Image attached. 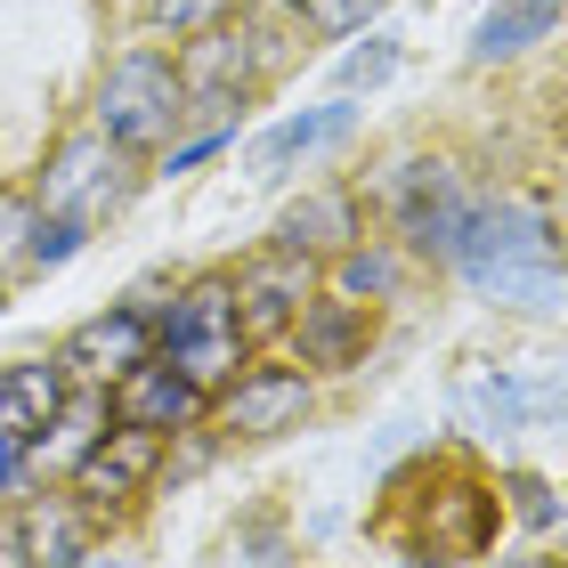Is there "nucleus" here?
<instances>
[{
  "label": "nucleus",
  "instance_id": "f257e3e1",
  "mask_svg": "<svg viewBox=\"0 0 568 568\" xmlns=\"http://www.w3.org/2000/svg\"><path fill=\"white\" fill-rule=\"evenodd\" d=\"M455 276H471L504 308H552L560 301V236L536 195H471Z\"/></svg>",
  "mask_w": 568,
  "mask_h": 568
},
{
  "label": "nucleus",
  "instance_id": "f03ea898",
  "mask_svg": "<svg viewBox=\"0 0 568 568\" xmlns=\"http://www.w3.org/2000/svg\"><path fill=\"white\" fill-rule=\"evenodd\" d=\"M366 195H374V203H390L406 261L455 268V252H463V220H471V195H479V187L447 163V154H398V163H382V171L366 179Z\"/></svg>",
  "mask_w": 568,
  "mask_h": 568
},
{
  "label": "nucleus",
  "instance_id": "7ed1b4c3",
  "mask_svg": "<svg viewBox=\"0 0 568 568\" xmlns=\"http://www.w3.org/2000/svg\"><path fill=\"white\" fill-rule=\"evenodd\" d=\"M154 357H163L171 374H187L203 398L227 390V382L252 366V333L236 317V276L179 284V301L163 308V325H154Z\"/></svg>",
  "mask_w": 568,
  "mask_h": 568
},
{
  "label": "nucleus",
  "instance_id": "20e7f679",
  "mask_svg": "<svg viewBox=\"0 0 568 568\" xmlns=\"http://www.w3.org/2000/svg\"><path fill=\"white\" fill-rule=\"evenodd\" d=\"M90 131H106L122 154H154L187 131V82H179V58L163 49H131V58L106 65L90 106Z\"/></svg>",
  "mask_w": 568,
  "mask_h": 568
},
{
  "label": "nucleus",
  "instance_id": "39448f33",
  "mask_svg": "<svg viewBox=\"0 0 568 568\" xmlns=\"http://www.w3.org/2000/svg\"><path fill=\"white\" fill-rule=\"evenodd\" d=\"M131 187H139L131 154H122L106 131H73V139L49 146L33 203H41L49 220H82V227H98L106 212H122V203H131Z\"/></svg>",
  "mask_w": 568,
  "mask_h": 568
},
{
  "label": "nucleus",
  "instance_id": "423d86ee",
  "mask_svg": "<svg viewBox=\"0 0 568 568\" xmlns=\"http://www.w3.org/2000/svg\"><path fill=\"white\" fill-rule=\"evenodd\" d=\"M171 438L163 430H139V423H114V430H98L82 455H73V471H65V496L90 511H114V504H131L139 487L154 479V463H163Z\"/></svg>",
  "mask_w": 568,
  "mask_h": 568
},
{
  "label": "nucleus",
  "instance_id": "0eeeda50",
  "mask_svg": "<svg viewBox=\"0 0 568 568\" xmlns=\"http://www.w3.org/2000/svg\"><path fill=\"white\" fill-rule=\"evenodd\" d=\"M284 333H293V349H301V374H357L366 349H374V308L342 301V293H308Z\"/></svg>",
  "mask_w": 568,
  "mask_h": 568
},
{
  "label": "nucleus",
  "instance_id": "6e6552de",
  "mask_svg": "<svg viewBox=\"0 0 568 568\" xmlns=\"http://www.w3.org/2000/svg\"><path fill=\"white\" fill-rule=\"evenodd\" d=\"M301 415H308L301 366H244L220 390V430H236V438H284V430H301Z\"/></svg>",
  "mask_w": 568,
  "mask_h": 568
},
{
  "label": "nucleus",
  "instance_id": "1a4fd4ad",
  "mask_svg": "<svg viewBox=\"0 0 568 568\" xmlns=\"http://www.w3.org/2000/svg\"><path fill=\"white\" fill-rule=\"evenodd\" d=\"M317 261H301V252H284V244H268L261 261H244L236 268V317H244V333L261 342V333H284L301 317V301L317 293Z\"/></svg>",
  "mask_w": 568,
  "mask_h": 568
},
{
  "label": "nucleus",
  "instance_id": "9d476101",
  "mask_svg": "<svg viewBox=\"0 0 568 568\" xmlns=\"http://www.w3.org/2000/svg\"><path fill=\"white\" fill-rule=\"evenodd\" d=\"M106 415L171 438V430H195V423H203V390H195L187 374H171L163 357H139L122 382H106Z\"/></svg>",
  "mask_w": 568,
  "mask_h": 568
},
{
  "label": "nucleus",
  "instance_id": "9b49d317",
  "mask_svg": "<svg viewBox=\"0 0 568 568\" xmlns=\"http://www.w3.org/2000/svg\"><path fill=\"white\" fill-rule=\"evenodd\" d=\"M58 357H65V374H73V382H90V390H106V382H122V374L139 366V357H154V325H146V317H131V308L114 301L106 317L73 325Z\"/></svg>",
  "mask_w": 568,
  "mask_h": 568
},
{
  "label": "nucleus",
  "instance_id": "f8f14e48",
  "mask_svg": "<svg viewBox=\"0 0 568 568\" xmlns=\"http://www.w3.org/2000/svg\"><path fill=\"white\" fill-rule=\"evenodd\" d=\"M366 227H357V195L349 187H308L284 203V220H276V244L284 252H301V261H333V252H349Z\"/></svg>",
  "mask_w": 568,
  "mask_h": 568
},
{
  "label": "nucleus",
  "instance_id": "ddd939ff",
  "mask_svg": "<svg viewBox=\"0 0 568 568\" xmlns=\"http://www.w3.org/2000/svg\"><path fill=\"white\" fill-rule=\"evenodd\" d=\"M73 398V374H65V357H33V366H9L0 374V430L24 438V447L41 455V438L49 423H58V406Z\"/></svg>",
  "mask_w": 568,
  "mask_h": 568
},
{
  "label": "nucleus",
  "instance_id": "4468645a",
  "mask_svg": "<svg viewBox=\"0 0 568 568\" xmlns=\"http://www.w3.org/2000/svg\"><path fill=\"white\" fill-rule=\"evenodd\" d=\"M179 82H187V98L195 90H252L261 82V41H252V24H203V33H187Z\"/></svg>",
  "mask_w": 568,
  "mask_h": 568
},
{
  "label": "nucleus",
  "instance_id": "2eb2a0df",
  "mask_svg": "<svg viewBox=\"0 0 568 568\" xmlns=\"http://www.w3.org/2000/svg\"><path fill=\"white\" fill-rule=\"evenodd\" d=\"M17 528H24L33 568H90V511L73 496H24Z\"/></svg>",
  "mask_w": 568,
  "mask_h": 568
},
{
  "label": "nucleus",
  "instance_id": "dca6fc26",
  "mask_svg": "<svg viewBox=\"0 0 568 568\" xmlns=\"http://www.w3.org/2000/svg\"><path fill=\"white\" fill-rule=\"evenodd\" d=\"M545 33H560V0H496V9L471 24V65H504Z\"/></svg>",
  "mask_w": 568,
  "mask_h": 568
},
{
  "label": "nucleus",
  "instance_id": "f3484780",
  "mask_svg": "<svg viewBox=\"0 0 568 568\" xmlns=\"http://www.w3.org/2000/svg\"><path fill=\"white\" fill-rule=\"evenodd\" d=\"M349 122H357V106L349 98H333V106H308V114H284L276 131L252 146V163H261L268 179L284 171V163H301V154H317V146H333V139H349Z\"/></svg>",
  "mask_w": 568,
  "mask_h": 568
},
{
  "label": "nucleus",
  "instance_id": "a211bd4d",
  "mask_svg": "<svg viewBox=\"0 0 568 568\" xmlns=\"http://www.w3.org/2000/svg\"><path fill=\"white\" fill-rule=\"evenodd\" d=\"M398 284H406V244L357 236L349 252H333V293L342 301H398Z\"/></svg>",
  "mask_w": 568,
  "mask_h": 568
},
{
  "label": "nucleus",
  "instance_id": "6ab92c4d",
  "mask_svg": "<svg viewBox=\"0 0 568 568\" xmlns=\"http://www.w3.org/2000/svg\"><path fill=\"white\" fill-rule=\"evenodd\" d=\"M82 244H90V227H82V220H49V212H41V227H33V252H24V276H49V268H65Z\"/></svg>",
  "mask_w": 568,
  "mask_h": 568
},
{
  "label": "nucleus",
  "instance_id": "aec40b11",
  "mask_svg": "<svg viewBox=\"0 0 568 568\" xmlns=\"http://www.w3.org/2000/svg\"><path fill=\"white\" fill-rule=\"evenodd\" d=\"M33 227H41V203L33 195H0V268H24Z\"/></svg>",
  "mask_w": 568,
  "mask_h": 568
},
{
  "label": "nucleus",
  "instance_id": "412c9836",
  "mask_svg": "<svg viewBox=\"0 0 568 568\" xmlns=\"http://www.w3.org/2000/svg\"><path fill=\"white\" fill-rule=\"evenodd\" d=\"M398 73V41L390 33H366V49H349L342 58V90H374V82H390Z\"/></svg>",
  "mask_w": 568,
  "mask_h": 568
},
{
  "label": "nucleus",
  "instance_id": "4be33fe9",
  "mask_svg": "<svg viewBox=\"0 0 568 568\" xmlns=\"http://www.w3.org/2000/svg\"><path fill=\"white\" fill-rule=\"evenodd\" d=\"M504 496H511V511H520L528 528H552V520H560V496H552V487L536 479V471H511V479H504Z\"/></svg>",
  "mask_w": 568,
  "mask_h": 568
},
{
  "label": "nucleus",
  "instance_id": "5701e85b",
  "mask_svg": "<svg viewBox=\"0 0 568 568\" xmlns=\"http://www.w3.org/2000/svg\"><path fill=\"white\" fill-rule=\"evenodd\" d=\"M220 146H236L227 122H212V131H195V139H171V146H163V171H195V163H212Z\"/></svg>",
  "mask_w": 568,
  "mask_h": 568
},
{
  "label": "nucleus",
  "instance_id": "b1692460",
  "mask_svg": "<svg viewBox=\"0 0 568 568\" xmlns=\"http://www.w3.org/2000/svg\"><path fill=\"white\" fill-rule=\"evenodd\" d=\"M227 0H163V33H203V24H220Z\"/></svg>",
  "mask_w": 568,
  "mask_h": 568
},
{
  "label": "nucleus",
  "instance_id": "393cba45",
  "mask_svg": "<svg viewBox=\"0 0 568 568\" xmlns=\"http://www.w3.org/2000/svg\"><path fill=\"white\" fill-rule=\"evenodd\" d=\"M171 301H179V293H171L163 276H139L131 293H122V308H131V317H146V325H163V308H171Z\"/></svg>",
  "mask_w": 568,
  "mask_h": 568
},
{
  "label": "nucleus",
  "instance_id": "a878e982",
  "mask_svg": "<svg viewBox=\"0 0 568 568\" xmlns=\"http://www.w3.org/2000/svg\"><path fill=\"white\" fill-rule=\"evenodd\" d=\"M276 9H301L308 24H325V33H357V24H349V0H276Z\"/></svg>",
  "mask_w": 568,
  "mask_h": 568
},
{
  "label": "nucleus",
  "instance_id": "bb28decb",
  "mask_svg": "<svg viewBox=\"0 0 568 568\" xmlns=\"http://www.w3.org/2000/svg\"><path fill=\"white\" fill-rule=\"evenodd\" d=\"M0 568H33V552H24V528L0 520Z\"/></svg>",
  "mask_w": 568,
  "mask_h": 568
},
{
  "label": "nucleus",
  "instance_id": "cd10ccee",
  "mask_svg": "<svg viewBox=\"0 0 568 568\" xmlns=\"http://www.w3.org/2000/svg\"><path fill=\"white\" fill-rule=\"evenodd\" d=\"M496 568H568V560H552V552H528V560H496Z\"/></svg>",
  "mask_w": 568,
  "mask_h": 568
},
{
  "label": "nucleus",
  "instance_id": "c85d7f7f",
  "mask_svg": "<svg viewBox=\"0 0 568 568\" xmlns=\"http://www.w3.org/2000/svg\"><path fill=\"white\" fill-rule=\"evenodd\" d=\"M366 17H382V0H349V24H366Z\"/></svg>",
  "mask_w": 568,
  "mask_h": 568
},
{
  "label": "nucleus",
  "instance_id": "c756f323",
  "mask_svg": "<svg viewBox=\"0 0 568 568\" xmlns=\"http://www.w3.org/2000/svg\"><path fill=\"white\" fill-rule=\"evenodd\" d=\"M0 301H9V268H0Z\"/></svg>",
  "mask_w": 568,
  "mask_h": 568
}]
</instances>
